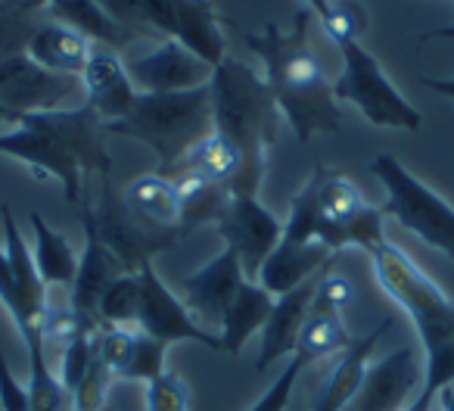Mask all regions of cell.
<instances>
[{
  "label": "cell",
  "instance_id": "cell-7",
  "mask_svg": "<svg viewBox=\"0 0 454 411\" xmlns=\"http://www.w3.org/2000/svg\"><path fill=\"white\" fill-rule=\"evenodd\" d=\"M106 13L134 35H162L177 41L208 66L227 57L218 13L208 0H100Z\"/></svg>",
  "mask_w": 454,
  "mask_h": 411
},
{
  "label": "cell",
  "instance_id": "cell-10",
  "mask_svg": "<svg viewBox=\"0 0 454 411\" xmlns=\"http://www.w3.org/2000/svg\"><path fill=\"white\" fill-rule=\"evenodd\" d=\"M82 78L47 69L28 53H16L0 63V103L13 115L75 109L82 107Z\"/></svg>",
  "mask_w": 454,
  "mask_h": 411
},
{
  "label": "cell",
  "instance_id": "cell-36",
  "mask_svg": "<svg viewBox=\"0 0 454 411\" xmlns=\"http://www.w3.org/2000/svg\"><path fill=\"white\" fill-rule=\"evenodd\" d=\"M302 371H305V368L290 355V359H286V365L280 368V374L274 377V383L262 392V399L249 411H286V405H290V399H293V390H296V380H299V374H302Z\"/></svg>",
  "mask_w": 454,
  "mask_h": 411
},
{
  "label": "cell",
  "instance_id": "cell-31",
  "mask_svg": "<svg viewBox=\"0 0 454 411\" xmlns=\"http://www.w3.org/2000/svg\"><path fill=\"white\" fill-rule=\"evenodd\" d=\"M35 16L38 13L22 10L16 0H0V63L28 51V41H32L35 28L41 26Z\"/></svg>",
  "mask_w": 454,
  "mask_h": 411
},
{
  "label": "cell",
  "instance_id": "cell-30",
  "mask_svg": "<svg viewBox=\"0 0 454 411\" xmlns=\"http://www.w3.org/2000/svg\"><path fill=\"white\" fill-rule=\"evenodd\" d=\"M100 324H113V328H137L140 321V274H121L109 284V290L100 299V312H97Z\"/></svg>",
  "mask_w": 454,
  "mask_h": 411
},
{
  "label": "cell",
  "instance_id": "cell-29",
  "mask_svg": "<svg viewBox=\"0 0 454 411\" xmlns=\"http://www.w3.org/2000/svg\"><path fill=\"white\" fill-rule=\"evenodd\" d=\"M175 184H177V194H181L184 234L206 222H218L227 200H231V190L218 187V184H208L193 175H175Z\"/></svg>",
  "mask_w": 454,
  "mask_h": 411
},
{
  "label": "cell",
  "instance_id": "cell-17",
  "mask_svg": "<svg viewBox=\"0 0 454 411\" xmlns=\"http://www.w3.org/2000/svg\"><path fill=\"white\" fill-rule=\"evenodd\" d=\"M247 272H243L240 259L234 249H221L218 256L200 265L193 274L181 281L184 290V305L190 309V315L202 324L206 330L218 334V324L224 318L227 305L234 303V296L240 293V287L247 284Z\"/></svg>",
  "mask_w": 454,
  "mask_h": 411
},
{
  "label": "cell",
  "instance_id": "cell-38",
  "mask_svg": "<svg viewBox=\"0 0 454 411\" xmlns=\"http://www.w3.org/2000/svg\"><path fill=\"white\" fill-rule=\"evenodd\" d=\"M420 84H423V88H429V91H435L439 97H448V100H454V75L451 78H427V75H423Z\"/></svg>",
  "mask_w": 454,
  "mask_h": 411
},
{
  "label": "cell",
  "instance_id": "cell-27",
  "mask_svg": "<svg viewBox=\"0 0 454 411\" xmlns=\"http://www.w3.org/2000/svg\"><path fill=\"white\" fill-rule=\"evenodd\" d=\"M28 222H32V234H35V253H32L35 268H38L44 287L47 290H51V287H72L75 272H78L75 249L69 247V241H66L59 231H53L51 225L44 222L41 212H32Z\"/></svg>",
  "mask_w": 454,
  "mask_h": 411
},
{
  "label": "cell",
  "instance_id": "cell-3",
  "mask_svg": "<svg viewBox=\"0 0 454 411\" xmlns=\"http://www.w3.org/2000/svg\"><path fill=\"white\" fill-rule=\"evenodd\" d=\"M284 241L324 243L327 249L358 247L377 249L383 237V212L364 200L342 171L315 165L311 178L296 190L290 216L284 222Z\"/></svg>",
  "mask_w": 454,
  "mask_h": 411
},
{
  "label": "cell",
  "instance_id": "cell-18",
  "mask_svg": "<svg viewBox=\"0 0 454 411\" xmlns=\"http://www.w3.org/2000/svg\"><path fill=\"white\" fill-rule=\"evenodd\" d=\"M82 88L84 103L94 109L103 125L125 119L128 109L137 100V88H134L131 75H128V66L109 47H94L88 66L82 72Z\"/></svg>",
  "mask_w": 454,
  "mask_h": 411
},
{
  "label": "cell",
  "instance_id": "cell-26",
  "mask_svg": "<svg viewBox=\"0 0 454 411\" xmlns=\"http://www.w3.org/2000/svg\"><path fill=\"white\" fill-rule=\"evenodd\" d=\"M355 343V334L342 321V312L321 309V305H311L309 318L302 324V334L296 340V352L293 359L302 368L315 365V361L327 359V355H340L342 349H348Z\"/></svg>",
  "mask_w": 454,
  "mask_h": 411
},
{
  "label": "cell",
  "instance_id": "cell-20",
  "mask_svg": "<svg viewBox=\"0 0 454 411\" xmlns=\"http://www.w3.org/2000/svg\"><path fill=\"white\" fill-rule=\"evenodd\" d=\"M330 259H333V249H327L324 243H296L280 237V243L271 249V256L262 262L259 284L278 299L284 293L302 287L305 281L317 278L321 272H327Z\"/></svg>",
  "mask_w": 454,
  "mask_h": 411
},
{
  "label": "cell",
  "instance_id": "cell-39",
  "mask_svg": "<svg viewBox=\"0 0 454 411\" xmlns=\"http://www.w3.org/2000/svg\"><path fill=\"white\" fill-rule=\"evenodd\" d=\"M309 4V13L315 16V20L327 22L330 16H333V0H305Z\"/></svg>",
  "mask_w": 454,
  "mask_h": 411
},
{
  "label": "cell",
  "instance_id": "cell-40",
  "mask_svg": "<svg viewBox=\"0 0 454 411\" xmlns=\"http://www.w3.org/2000/svg\"><path fill=\"white\" fill-rule=\"evenodd\" d=\"M435 38H451L454 41V26H442V28H433V32H423L420 41H435Z\"/></svg>",
  "mask_w": 454,
  "mask_h": 411
},
{
  "label": "cell",
  "instance_id": "cell-19",
  "mask_svg": "<svg viewBox=\"0 0 454 411\" xmlns=\"http://www.w3.org/2000/svg\"><path fill=\"white\" fill-rule=\"evenodd\" d=\"M321 274L274 299L271 315H268L265 328H262V346H259V359H255V371L259 374H265L271 365H278V361L290 359L296 352V340L302 334V324L311 312V299H315V287L321 281Z\"/></svg>",
  "mask_w": 454,
  "mask_h": 411
},
{
  "label": "cell",
  "instance_id": "cell-22",
  "mask_svg": "<svg viewBox=\"0 0 454 411\" xmlns=\"http://www.w3.org/2000/svg\"><path fill=\"white\" fill-rule=\"evenodd\" d=\"M121 200L137 218H144L153 228H168L181 231V194H177L175 178L162 175V171H144L128 187L121 190Z\"/></svg>",
  "mask_w": 454,
  "mask_h": 411
},
{
  "label": "cell",
  "instance_id": "cell-9",
  "mask_svg": "<svg viewBox=\"0 0 454 411\" xmlns=\"http://www.w3.org/2000/svg\"><path fill=\"white\" fill-rule=\"evenodd\" d=\"M342 69L333 82V97L346 100L371 122L373 128H404L417 131L423 125V115L402 91L389 82L380 59L367 51L361 41H340Z\"/></svg>",
  "mask_w": 454,
  "mask_h": 411
},
{
  "label": "cell",
  "instance_id": "cell-12",
  "mask_svg": "<svg viewBox=\"0 0 454 411\" xmlns=\"http://www.w3.org/2000/svg\"><path fill=\"white\" fill-rule=\"evenodd\" d=\"M140 321L137 328L153 340H162L165 346L171 343H200V346L221 352L218 334L206 330L190 309L184 305V299H177L171 293V287L159 278V272L153 268V262L140 265Z\"/></svg>",
  "mask_w": 454,
  "mask_h": 411
},
{
  "label": "cell",
  "instance_id": "cell-14",
  "mask_svg": "<svg viewBox=\"0 0 454 411\" xmlns=\"http://www.w3.org/2000/svg\"><path fill=\"white\" fill-rule=\"evenodd\" d=\"M420 386H423L420 346L404 343V346L392 349L383 359L367 365L358 396L348 402L346 411H402L414 402Z\"/></svg>",
  "mask_w": 454,
  "mask_h": 411
},
{
  "label": "cell",
  "instance_id": "cell-28",
  "mask_svg": "<svg viewBox=\"0 0 454 411\" xmlns=\"http://www.w3.org/2000/svg\"><path fill=\"white\" fill-rule=\"evenodd\" d=\"M0 218H4V256H7L10 272H13V278H16V284H20L22 296H26L28 309L44 321L47 299L51 296H47V287H44V281H41L38 268H35V256L28 253L26 237H22L20 225H16L13 212H10L7 206L0 209Z\"/></svg>",
  "mask_w": 454,
  "mask_h": 411
},
{
  "label": "cell",
  "instance_id": "cell-8",
  "mask_svg": "<svg viewBox=\"0 0 454 411\" xmlns=\"http://www.w3.org/2000/svg\"><path fill=\"white\" fill-rule=\"evenodd\" d=\"M371 171L386 190L380 212L395 218L404 231L420 237L427 247L454 259V206L445 202L429 184L411 175L392 153H380L371 162Z\"/></svg>",
  "mask_w": 454,
  "mask_h": 411
},
{
  "label": "cell",
  "instance_id": "cell-1",
  "mask_svg": "<svg viewBox=\"0 0 454 411\" xmlns=\"http://www.w3.org/2000/svg\"><path fill=\"white\" fill-rule=\"evenodd\" d=\"M311 20L315 16L309 10H299L290 28L268 22L262 32L247 35L249 51L265 63L262 78L299 144H309L315 134H333L342 119L333 84L327 82V72L309 44Z\"/></svg>",
  "mask_w": 454,
  "mask_h": 411
},
{
  "label": "cell",
  "instance_id": "cell-34",
  "mask_svg": "<svg viewBox=\"0 0 454 411\" xmlns=\"http://www.w3.org/2000/svg\"><path fill=\"white\" fill-rule=\"evenodd\" d=\"M146 411H190V386L181 374L165 371L146 383Z\"/></svg>",
  "mask_w": 454,
  "mask_h": 411
},
{
  "label": "cell",
  "instance_id": "cell-2",
  "mask_svg": "<svg viewBox=\"0 0 454 411\" xmlns=\"http://www.w3.org/2000/svg\"><path fill=\"white\" fill-rule=\"evenodd\" d=\"M103 122L82 103L75 109L22 115L10 131H0V153L20 159L35 178L63 184L69 202H78L88 190V175H109L113 156L103 144Z\"/></svg>",
  "mask_w": 454,
  "mask_h": 411
},
{
  "label": "cell",
  "instance_id": "cell-24",
  "mask_svg": "<svg viewBox=\"0 0 454 411\" xmlns=\"http://www.w3.org/2000/svg\"><path fill=\"white\" fill-rule=\"evenodd\" d=\"M274 309V296L259 284V281H247L234 303L227 305L224 318L218 324V340L224 355H240L243 346L249 343L253 334H262L268 315Z\"/></svg>",
  "mask_w": 454,
  "mask_h": 411
},
{
  "label": "cell",
  "instance_id": "cell-5",
  "mask_svg": "<svg viewBox=\"0 0 454 411\" xmlns=\"http://www.w3.org/2000/svg\"><path fill=\"white\" fill-rule=\"evenodd\" d=\"M106 134L131 138L150 146L159 159L162 175H168L200 140L215 131L212 91L193 88L177 94H137L125 119L109 122Z\"/></svg>",
  "mask_w": 454,
  "mask_h": 411
},
{
  "label": "cell",
  "instance_id": "cell-37",
  "mask_svg": "<svg viewBox=\"0 0 454 411\" xmlns=\"http://www.w3.org/2000/svg\"><path fill=\"white\" fill-rule=\"evenodd\" d=\"M0 411H32L28 390L16 380L13 368L7 365L4 352H0Z\"/></svg>",
  "mask_w": 454,
  "mask_h": 411
},
{
  "label": "cell",
  "instance_id": "cell-43",
  "mask_svg": "<svg viewBox=\"0 0 454 411\" xmlns=\"http://www.w3.org/2000/svg\"><path fill=\"white\" fill-rule=\"evenodd\" d=\"M22 10H28V13H38L41 16V10L47 7V0H16Z\"/></svg>",
  "mask_w": 454,
  "mask_h": 411
},
{
  "label": "cell",
  "instance_id": "cell-41",
  "mask_svg": "<svg viewBox=\"0 0 454 411\" xmlns=\"http://www.w3.org/2000/svg\"><path fill=\"white\" fill-rule=\"evenodd\" d=\"M435 402L442 405V411H454V383L445 386V390L439 392V399H435Z\"/></svg>",
  "mask_w": 454,
  "mask_h": 411
},
{
  "label": "cell",
  "instance_id": "cell-6",
  "mask_svg": "<svg viewBox=\"0 0 454 411\" xmlns=\"http://www.w3.org/2000/svg\"><path fill=\"white\" fill-rule=\"evenodd\" d=\"M367 256L377 284L411 318L420 336V349L454 343V299L404 249L392 247L389 241H383Z\"/></svg>",
  "mask_w": 454,
  "mask_h": 411
},
{
  "label": "cell",
  "instance_id": "cell-44",
  "mask_svg": "<svg viewBox=\"0 0 454 411\" xmlns=\"http://www.w3.org/2000/svg\"><path fill=\"white\" fill-rule=\"evenodd\" d=\"M0 119H4V122H13V125H16V122H20L22 115H13V113H10L7 107H4V103H0Z\"/></svg>",
  "mask_w": 454,
  "mask_h": 411
},
{
  "label": "cell",
  "instance_id": "cell-4",
  "mask_svg": "<svg viewBox=\"0 0 454 411\" xmlns=\"http://www.w3.org/2000/svg\"><path fill=\"white\" fill-rule=\"evenodd\" d=\"M212 119L215 131L243 153L249 184L262 190L268 150L278 140L280 109L271 97L265 78L255 75L253 66L224 57L212 72Z\"/></svg>",
  "mask_w": 454,
  "mask_h": 411
},
{
  "label": "cell",
  "instance_id": "cell-23",
  "mask_svg": "<svg viewBox=\"0 0 454 411\" xmlns=\"http://www.w3.org/2000/svg\"><path fill=\"white\" fill-rule=\"evenodd\" d=\"M41 13H44V20L75 28L78 35L94 41L97 47H109V51H119V47L131 44L137 38L106 13L100 0H47V7Z\"/></svg>",
  "mask_w": 454,
  "mask_h": 411
},
{
  "label": "cell",
  "instance_id": "cell-32",
  "mask_svg": "<svg viewBox=\"0 0 454 411\" xmlns=\"http://www.w3.org/2000/svg\"><path fill=\"white\" fill-rule=\"evenodd\" d=\"M165 355H168V346L162 340H153L144 330L134 340V349L128 355V365L121 368L119 377L121 380H140V383H153L156 377H162L168 368H165Z\"/></svg>",
  "mask_w": 454,
  "mask_h": 411
},
{
  "label": "cell",
  "instance_id": "cell-11",
  "mask_svg": "<svg viewBox=\"0 0 454 411\" xmlns=\"http://www.w3.org/2000/svg\"><path fill=\"white\" fill-rule=\"evenodd\" d=\"M94 206V202H90ZM94 222H97V234L106 243V249L121 262L125 272H140V265L153 262L159 253L171 249L181 241V231H168V228H153L144 218H137L131 209L125 206L121 194H115L109 187V181L103 178V194L100 202L94 206Z\"/></svg>",
  "mask_w": 454,
  "mask_h": 411
},
{
  "label": "cell",
  "instance_id": "cell-45",
  "mask_svg": "<svg viewBox=\"0 0 454 411\" xmlns=\"http://www.w3.org/2000/svg\"><path fill=\"white\" fill-rule=\"evenodd\" d=\"M103 411H115V408H113V405H106V408H103Z\"/></svg>",
  "mask_w": 454,
  "mask_h": 411
},
{
  "label": "cell",
  "instance_id": "cell-21",
  "mask_svg": "<svg viewBox=\"0 0 454 411\" xmlns=\"http://www.w3.org/2000/svg\"><path fill=\"white\" fill-rule=\"evenodd\" d=\"M389 330H392V318H386L371 334L355 336L352 346L336 355L330 380L324 383V390L317 392V399H315V411H346L348 408V402H352L361 390V380H364L367 365H371V359H373V349H377V343L383 340V334H389Z\"/></svg>",
  "mask_w": 454,
  "mask_h": 411
},
{
  "label": "cell",
  "instance_id": "cell-35",
  "mask_svg": "<svg viewBox=\"0 0 454 411\" xmlns=\"http://www.w3.org/2000/svg\"><path fill=\"white\" fill-rule=\"evenodd\" d=\"M367 28V10L361 7L358 0H333V16L324 22V35H327L333 44L340 41H361Z\"/></svg>",
  "mask_w": 454,
  "mask_h": 411
},
{
  "label": "cell",
  "instance_id": "cell-16",
  "mask_svg": "<svg viewBox=\"0 0 454 411\" xmlns=\"http://www.w3.org/2000/svg\"><path fill=\"white\" fill-rule=\"evenodd\" d=\"M212 72L215 66H208L193 51L168 38L159 41V47H153L150 53L128 63V75H131L137 94H177V91L206 88L212 82Z\"/></svg>",
  "mask_w": 454,
  "mask_h": 411
},
{
  "label": "cell",
  "instance_id": "cell-15",
  "mask_svg": "<svg viewBox=\"0 0 454 411\" xmlns=\"http://www.w3.org/2000/svg\"><path fill=\"white\" fill-rule=\"evenodd\" d=\"M78 209H82V228H84V253L78 259V272L75 281L69 287V305L75 312V318L82 324H100L97 312H100V299L109 290L115 278L121 274H131L121 268V262L115 259L106 249V243L97 234V222H94V206H90V196L84 190V196L78 200Z\"/></svg>",
  "mask_w": 454,
  "mask_h": 411
},
{
  "label": "cell",
  "instance_id": "cell-42",
  "mask_svg": "<svg viewBox=\"0 0 454 411\" xmlns=\"http://www.w3.org/2000/svg\"><path fill=\"white\" fill-rule=\"evenodd\" d=\"M433 399H427V396H420V392H417L414 396V402L408 405V408H402V411H433Z\"/></svg>",
  "mask_w": 454,
  "mask_h": 411
},
{
  "label": "cell",
  "instance_id": "cell-25",
  "mask_svg": "<svg viewBox=\"0 0 454 411\" xmlns=\"http://www.w3.org/2000/svg\"><path fill=\"white\" fill-rule=\"evenodd\" d=\"M94 47H97L94 41H88L84 35H78L75 28L59 26V22L47 20L35 28L26 53L32 59H38L41 66H47V69L82 78L90 53H94Z\"/></svg>",
  "mask_w": 454,
  "mask_h": 411
},
{
  "label": "cell",
  "instance_id": "cell-13",
  "mask_svg": "<svg viewBox=\"0 0 454 411\" xmlns=\"http://www.w3.org/2000/svg\"><path fill=\"white\" fill-rule=\"evenodd\" d=\"M215 228L224 237V247L237 253L247 274H259L262 262L271 256V249L284 237V222L268 209L259 196L249 194H231Z\"/></svg>",
  "mask_w": 454,
  "mask_h": 411
},
{
  "label": "cell",
  "instance_id": "cell-33",
  "mask_svg": "<svg viewBox=\"0 0 454 411\" xmlns=\"http://www.w3.org/2000/svg\"><path fill=\"white\" fill-rule=\"evenodd\" d=\"M113 383V371L103 365V359L94 352L88 371H84L82 383L72 392V411H103L106 408V392Z\"/></svg>",
  "mask_w": 454,
  "mask_h": 411
}]
</instances>
